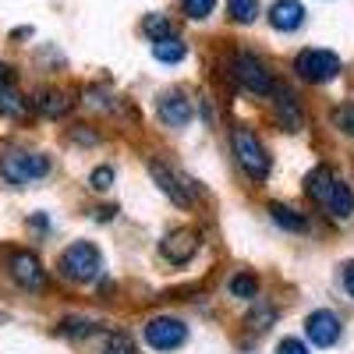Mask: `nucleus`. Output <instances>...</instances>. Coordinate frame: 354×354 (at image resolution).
Returning <instances> with one entry per match:
<instances>
[{"instance_id": "f257e3e1", "label": "nucleus", "mask_w": 354, "mask_h": 354, "mask_svg": "<svg viewBox=\"0 0 354 354\" xmlns=\"http://www.w3.org/2000/svg\"><path fill=\"white\" fill-rule=\"evenodd\" d=\"M103 270V259L96 252V245L88 241H75L64 255H61V277L71 283H93Z\"/></svg>"}, {"instance_id": "f03ea898", "label": "nucleus", "mask_w": 354, "mask_h": 354, "mask_svg": "<svg viewBox=\"0 0 354 354\" xmlns=\"http://www.w3.org/2000/svg\"><path fill=\"white\" fill-rule=\"evenodd\" d=\"M50 174V160L39 153H8L0 156V177L8 185H28V181H39V177Z\"/></svg>"}, {"instance_id": "7ed1b4c3", "label": "nucleus", "mask_w": 354, "mask_h": 354, "mask_svg": "<svg viewBox=\"0 0 354 354\" xmlns=\"http://www.w3.org/2000/svg\"><path fill=\"white\" fill-rule=\"evenodd\" d=\"M234 156H238L241 170H245L248 177H255V181H262V177L270 174V156H266L262 142H259L248 128L234 131Z\"/></svg>"}, {"instance_id": "20e7f679", "label": "nucleus", "mask_w": 354, "mask_h": 354, "mask_svg": "<svg viewBox=\"0 0 354 354\" xmlns=\"http://www.w3.org/2000/svg\"><path fill=\"white\" fill-rule=\"evenodd\" d=\"M294 68H298V75L305 82H330L340 75V57L330 50H301Z\"/></svg>"}, {"instance_id": "39448f33", "label": "nucleus", "mask_w": 354, "mask_h": 354, "mask_svg": "<svg viewBox=\"0 0 354 354\" xmlns=\"http://www.w3.org/2000/svg\"><path fill=\"white\" fill-rule=\"evenodd\" d=\"M234 78H238L248 93H255V96H270L273 88H277V85H273V75L266 71L252 53H241L238 61H234Z\"/></svg>"}, {"instance_id": "423d86ee", "label": "nucleus", "mask_w": 354, "mask_h": 354, "mask_svg": "<svg viewBox=\"0 0 354 354\" xmlns=\"http://www.w3.org/2000/svg\"><path fill=\"white\" fill-rule=\"evenodd\" d=\"M145 340L156 351H177L188 340V326L181 319H153L149 326H145Z\"/></svg>"}, {"instance_id": "0eeeda50", "label": "nucleus", "mask_w": 354, "mask_h": 354, "mask_svg": "<svg viewBox=\"0 0 354 354\" xmlns=\"http://www.w3.org/2000/svg\"><path fill=\"white\" fill-rule=\"evenodd\" d=\"M305 333H308L312 347H333L337 337H340V319L326 308H319L305 319Z\"/></svg>"}, {"instance_id": "6e6552de", "label": "nucleus", "mask_w": 354, "mask_h": 354, "mask_svg": "<svg viewBox=\"0 0 354 354\" xmlns=\"http://www.w3.org/2000/svg\"><path fill=\"white\" fill-rule=\"evenodd\" d=\"M160 252H163L167 262L185 266V262H192V255L198 252V234H195V230H174V234H167V238H163Z\"/></svg>"}, {"instance_id": "1a4fd4ad", "label": "nucleus", "mask_w": 354, "mask_h": 354, "mask_svg": "<svg viewBox=\"0 0 354 354\" xmlns=\"http://www.w3.org/2000/svg\"><path fill=\"white\" fill-rule=\"evenodd\" d=\"M192 103H188V96L185 93H163L160 96V121L167 124V128H185L188 121H192Z\"/></svg>"}, {"instance_id": "9d476101", "label": "nucleus", "mask_w": 354, "mask_h": 354, "mask_svg": "<svg viewBox=\"0 0 354 354\" xmlns=\"http://www.w3.org/2000/svg\"><path fill=\"white\" fill-rule=\"evenodd\" d=\"M11 277L28 290H39L43 287V266L32 252H15L11 255Z\"/></svg>"}, {"instance_id": "9b49d317", "label": "nucleus", "mask_w": 354, "mask_h": 354, "mask_svg": "<svg viewBox=\"0 0 354 354\" xmlns=\"http://www.w3.org/2000/svg\"><path fill=\"white\" fill-rule=\"evenodd\" d=\"M301 21H305V8L298 0H277L270 8V25L280 28V32H294V28H301Z\"/></svg>"}, {"instance_id": "f8f14e48", "label": "nucleus", "mask_w": 354, "mask_h": 354, "mask_svg": "<svg viewBox=\"0 0 354 354\" xmlns=\"http://www.w3.org/2000/svg\"><path fill=\"white\" fill-rule=\"evenodd\" d=\"M326 209H330L333 220H351V213H354V192L344 181H333V188L326 195Z\"/></svg>"}, {"instance_id": "ddd939ff", "label": "nucleus", "mask_w": 354, "mask_h": 354, "mask_svg": "<svg viewBox=\"0 0 354 354\" xmlns=\"http://www.w3.org/2000/svg\"><path fill=\"white\" fill-rule=\"evenodd\" d=\"M149 170H153V177H156V185H160V192H163V195H170L177 205H181V209H185V205H192V198L181 192V185H177V177H174L160 160H153V167H149Z\"/></svg>"}, {"instance_id": "4468645a", "label": "nucleus", "mask_w": 354, "mask_h": 354, "mask_svg": "<svg viewBox=\"0 0 354 354\" xmlns=\"http://www.w3.org/2000/svg\"><path fill=\"white\" fill-rule=\"evenodd\" d=\"M333 181H337V177H333V170H330V167H315V170L305 177V192H308L315 202L326 205V195H330Z\"/></svg>"}, {"instance_id": "2eb2a0df", "label": "nucleus", "mask_w": 354, "mask_h": 354, "mask_svg": "<svg viewBox=\"0 0 354 354\" xmlns=\"http://www.w3.org/2000/svg\"><path fill=\"white\" fill-rule=\"evenodd\" d=\"M270 216H273V223L283 227V230H294V234H305V230H308V220H305L298 209H290V205L273 202V205H270Z\"/></svg>"}, {"instance_id": "dca6fc26", "label": "nucleus", "mask_w": 354, "mask_h": 354, "mask_svg": "<svg viewBox=\"0 0 354 354\" xmlns=\"http://www.w3.org/2000/svg\"><path fill=\"white\" fill-rule=\"evenodd\" d=\"M36 110L43 117H64L71 110V100H68V93H53V88H46V93L36 96Z\"/></svg>"}, {"instance_id": "f3484780", "label": "nucleus", "mask_w": 354, "mask_h": 354, "mask_svg": "<svg viewBox=\"0 0 354 354\" xmlns=\"http://www.w3.org/2000/svg\"><path fill=\"white\" fill-rule=\"evenodd\" d=\"M28 113V100L11 85H0V117H25Z\"/></svg>"}, {"instance_id": "a211bd4d", "label": "nucleus", "mask_w": 354, "mask_h": 354, "mask_svg": "<svg viewBox=\"0 0 354 354\" xmlns=\"http://www.w3.org/2000/svg\"><path fill=\"white\" fill-rule=\"evenodd\" d=\"M185 43L177 39V36H163V39H156L153 43V57L156 61H163V64H177V61H185Z\"/></svg>"}, {"instance_id": "6ab92c4d", "label": "nucleus", "mask_w": 354, "mask_h": 354, "mask_svg": "<svg viewBox=\"0 0 354 354\" xmlns=\"http://www.w3.org/2000/svg\"><path fill=\"white\" fill-rule=\"evenodd\" d=\"M277 110H280V121L287 124V131H301V110H298V100L290 93L277 96Z\"/></svg>"}, {"instance_id": "aec40b11", "label": "nucleus", "mask_w": 354, "mask_h": 354, "mask_svg": "<svg viewBox=\"0 0 354 354\" xmlns=\"http://www.w3.org/2000/svg\"><path fill=\"white\" fill-rule=\"evenodd\" d=\"M142 32L149 36L153 43L163 39V36H170V18H167V15H149V18L142 21Z\"/></svg>"}, {"instance_id": "412c9836", "label": "nucleus", "mask_w": 354, "mask_h": 354, "mask_svg": "<svg viewBox=\"0 0 354 354\" xmlns=\"http://www.w3.org/2000/svg\"><path fill=\"white\" fill-rule=\"evenodd\" d=\"M230 294L234 298H245V301H252L255 294H259V283H255V277H248V273H238L230 280Z\"/></svg>"}, {"instance_id": "4be33fe9", "label": "nucleus", "mask_w": 354, "mask_h": 354, "mask_svg": "<svg viewBox=\"0 0 354 354\" xmlns=\"http://www.w3.org/2000/svg\"><path fill=\"white\" fill-rule=\"evenodd\" d=\"M255 15H259V0H230V18L234 21L248 25V21H255Z\"/></svg>"}, {"instance_id": "5701e85b", "label": "nucleus", "mask_w": 354, "mask_h": 354, "mask_svg": "<svg viewBox=\"0 0 354 354\" xmlns=\"http://www.w3.org/2000/svg\"><path fill=\"white\" fill-rule=\"evenodd\" d=\"M216 8V0H185V15L192 21H202V18H209Z\"/></svg>"}, {"instance_id": "b1692460", "label": "nucleus", "mask_w": 354, "mask_h": 354, "mask_svg": "<svg viewBox=\"0 0 354 354\" xmlns=\"http://www.w3.org/2000/svg\"><path fill=\"white\" fill-rule=\"evenodd\" d=\"M273 319H277V312H273L270 305H262V301H259V315L252 312L248 322H252V330H270V326H273Z\"/></svg>"}, {"instance_id": "393cba45", "label": "nucleus", "mask_w": 354, "mask_h": 354, "mask_svg": "<svg viewBox=\"0 0 354 354\" xmlns=\"http://www.w3.org/2000/svg\"><path fill=\"white\" fill-rule=\"evenodd\" d=\"M88 185H93L96 192H106V188L113 185V170H110V167H96L93 177H88Z\"/></svg>"}, {"instance_id": "a878e982", "label": "nucleus", "mask_w": 354, "mask_h": 354, "mask_svg": "<svg viewBox=\"0 0 354 354\" xmlns=\"http://www.w3.org/2000/svg\"><path fill=\"white\" fill-rule=\"evenodd\" d=\"M106 354H135V344H131L124 333H117V337H110V347H106Z\"/></svg>"}, {"instance_id": "bb28decb", "label": "nucleus", "mask_w": 354, "mask_h": 354, "mask_svg": "<svg viewBox=\"0 0 354 354\" xmlns=\"http://www.w3.org/2000/svg\"><path fill=\"white\" fill-rule=\"evenodd\" d=\"M277 354H308V347L301 344V340H294V337H287L280 347H277Z\"/></svg>"}, {"instance_id": "cd10ccee", "label": "nucleus", "mask_w": 354, "mask_h": 354, "mask_svg": "<svg viewBox=\"0 0 354 354\" xmlns=\"http://www.w3.org/2000/svg\"><path fill=\"white\" fill-rule=\"evenodd\" d=\"M337 124H344V131H351V135H354V106L337 110Z\"/></svg>"}, {"instance_id": "c85d7f7f", "label": "nucleus", "mask_w": 354, "mask_h": 354, "mask_svg": "<svg viewBox=\"0 0 354 354\" xmlns=\"http://www.w3.org/2000/svg\"><path fill=\"white\" fill-rule=\"evenodd\" d=\"M344 287H347V294L354 298V262H347V266H344Z\"/></svg>"}, {"instance_id": "c756f323", "label": "nucleus", "mask_w": 354, "mask_h": 354, "mask_svg": "<svg viewBox=\"0 0 354 354\" xmlns=\"http://www.w3.org/2000/svg\"><path fill=\"white\" fill-rule=\"evenodd\" d=\"M11 78H15L11 64H4V61H0V85H11Z\"/></svg>"}]
</instances>
